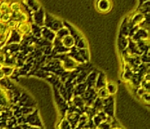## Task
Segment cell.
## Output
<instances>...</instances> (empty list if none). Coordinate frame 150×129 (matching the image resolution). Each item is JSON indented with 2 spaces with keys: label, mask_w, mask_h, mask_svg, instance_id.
<instances>
[{
  "label": "cell",
  "mask_w": 150,
  "mask_h": 129,
  "mask_svg": "<svg viewBox=\"0 0 150 129\" xmlns=\"http://www.w3.org/2000/svg\"><path fill=\"white\" fill-rule=\"evenodd\" d=\"M17 32L22 35H28L29 33L31 32L32 30V26H31V23L29 22H25V23H19L17 28H16Z\"/></svg>",
  "instance_id": "1"
},
{
  "label": "cell",
  "mask_w": 150,
  "mask_h": 129,
  "mask_svg": "<svg viewBox=\"0 0 150 129\" xmlns=\"http://www.w3.org/2000/svg\"><path fill=\"white\" fill-rule=\"evenodd\" d=\"M10 11L11 12H16V11H22V4L19 2L14 1L12 3L10 4Z\"/></svg>",
  "instance_id": "2"
},
{
  "label": "cell",
  "mask_w": 150,
  "mask_h": 129,
  "mask_svg": "<svg viewBox=\"0 0 150 129\" xmlns=\"http://www.w3.org/2000/svg\"><path fill=\"white\" fill-rule=\"evenodd\" d=\"M12 18V12H7V13H3L1 17H0V23H7Z\"/></svg>",
  "instance_id": "3"
},
{
  "label": "cell",
  "mask_w": 150,
  "mask_h": 129,
  "mask_svg": "<svg viewBox=\"0 0 150 129\" xmlns=\"http://www.w3.org/2000/svg\"><path fill=\"white\" fill-rule=\"evenodd\" d=\"M2 72L4 73V76H10L11 75V73L14 71V68L13 67H11L9 66H1V68Z\"/></svg>",
  "instance_id": "4"
},
{
  "label": "cell",
  "mask_w": 150,
  "mask_h": 129,
  "mask_svg": "<svg viewBox=\"0 0 150 129\" xmlns=\"http://www.w3.org/2000/svg\"><path fill=\"white\" fill-rule=\"evenodd\" d=\"M0 11L3 13L10 12V3L8 2H0Z\"/></svg>",
  "instance_id": "5"
},
{
  "label": "cell",
  "mask_w": 150,
  "mask_h": 129,
  "mask_svg": "<svg viewBox=\"0 0 150 129\" xmlns=\"http://www.w3.org/2000/svg\"><path fill=\"white\" fill-rule=\"evenodd\" d=\"M18 24H19V23H18L16 20H15V19H11V20L6 23L7 28H8L9 29H11V30L16 29L17 26H18Z\"/></svg>",
  "instance_id": "6"
},
{
  "label": "cell",
  "mask_w": 150,
  "mask_h": 129,
  "mask_svg": "<svg viewBox=\"0 0 150 129\" xmlns=\"http://www.w3.org/2000/svg\"><path fill=\"white\" fill-rule=\"evenodd\" d=\"M63 44L65 47H73V45L74 44V41L71 36H66L63 40Z\"/></svg>",
  "instance_id": "7"
},
{
  "label": "cell",
  "mask_w": 150,
  "mask_h": 129,
  "mask_svg": "<svg viewBox=\"0 0 150 129\" xmlns=\"http://www.w3.org/2000/svg\"><path fill=\"white\" fill-rule=\"evenodd\" d=\"M5 62V54L3 52H0V65H3Z\"/></svg>",
  "instance_id": "8"
},
{
  "label": "cell",
  "mask_w": 150,
  "mask_h": 129,
  "mask_svg": "<svg viewBox=\"0 0 150 129\" xmlns=\"http://www.w3.org/2000/svg\"><path fill=\"white\" fill-rule=\"evenodd\" d=\"M4 73L2 72V70L0 69V78H4Z\"/></svg>",
  "instance_id": "9"
},
{
  "label": "cell",
  "mask_w": 150,
  "mask_h": 129,
  "mask_svg": "<svg viewBox=\"0 0 150 129\" xmlns=\"http://www.w3.org/2000/svg\"><path fill=\"white\" fill-rule=\"evenodd\" d=\"M2 14H3V12H2V11H0V17H1V16H2Z\"/></svg>",
  "instance_id": "10"
}]
</instances>
